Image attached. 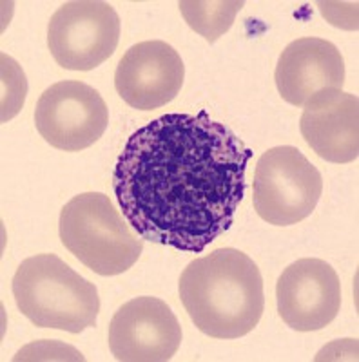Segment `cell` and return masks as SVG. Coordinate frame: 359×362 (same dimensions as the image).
<instances>
[{
    "label": "cell",
    "mask_w": 359,
    "mask_h": 362,
    "mask_svg": "<svg viewBox=\"0 0 359 362\" xmlns=\"http://www.w3.org/2000/svg\"><path fill=\"white\" fill-rule=\"evenodd\" d=\"M254 209L268 225L290 226L314 212L323 192L316 165L292 145L268 148L254 173Z\"/></svg>",
    "instance_id": "cell-5"
},
{
    "label": "cell",
    "mask_w": 359,
    "mask_h": 362,
    "mask_svg": "<svg viewBox=\"0 0 359 362\" xmlns=\"http://www.w3.org/2000/svg\"><path fill=\"white\" fill-rule=\"evenodd\" d=\"M281 321L296 332H318L331 325L341 308V283L323 259L303 257L283 270L276 283Z\"/></svg>",
    "instance_id": "cell-9"
},
{
    "label": "cell",
    "mask_w": 359,
    "mask_h": 362,
    "mask_svg": "<svg viewBox=\"0 0 359 362\" xmlns=\"http://www.w3.org/2000/svg\"><path fill=\"white\" fill-rule=\"evenodd\" d=\"M109 111L95 87L64 80L47 87L35 109V125L51 147L79 153L91 147L108 129Z\"/></svg>",
    "instance_id": "cell-7"
},
{
    "label": "cell",
    "mask_w": 359,
    "mask_h": 362,
    "mask_svg": "<svg viewBox=\"0 0 359 362\" xmlns=\"http://www.w3.org/2000/svg\"><path fill=\"white\" fill-rule=\"evenodd\" d=\"M241 0H182L178 8L187 25L202 35L209 44L227 33L236 15L244 8Z\"/></svg>",
    "instance_id": "cell-13"
},
{
    "label": "cell",
    "mask_w": 359,
    "mask_h": 362,
    "mask_svg": "<svg viewBox=\"0 0 359 362\" xmlns=\"http://www.w3.org/2000/svg\"><path fill=\"white\" fill-rule=\"evenodd\" d=\"M274 80L281 98L290 105L305 107L323 90L343 89L345 60L341 51L325 38H297L281 51Z\"/></svg>",
    "instance_id": "cell-11"
},
{
    "label": "cell",
    "mask_w": 359,
    "mask_h": 362,
    "mask_svg": "<svg viewBox=\"0 0 359 362\" xmlns=\"http://www.w3.org/2000/svg\"><path fill=\"white\" fill-rule=\"evenodd\" d=\"M11 290L22 315L38 328L82 334L96 326L98 290L58 255L38 254L22 261Z\"/></svg>",
    "instance_id": "cell-3"
},
{
    "label": "cell",
    "mask_w": 359,
    "mask_h": 362,
    "mask_svg": "<svg viewBox=\"0 0 359 362\" xmlns=\"http://www.w3.org/2000/svg\"><path fill=\"white\" fill-rule=\"evenodd\" d=\"M178 292L193 325L212 339L244 337L263 315L261 272L238 248H218L190 261Z\"/></svg>",
    "instance_id": "cell-2"
},
{
    "label": "cell",
    "mask_w": 359,
    "mask_h": 362,
    "mask_svg": "<svg viewBox=\"0 0 359 362\" xmlns=\"http://www.w3.org/2000/svg\"><path fill=\"white\" fill-rule=\"evenodd\" d=\"M300 131L314 153L331 163L359 156V100L343 89H326L303 107Z\"/></svg>",
    "instance_id": "cell-12"
},
{
    "label": "cell",
    "mask_w": 359,
    "mask_h": 362,
    "mask_svg": "<svg viewBox=\"0 0 359 362\" xmlns=\"http://www.w3.org/2000/svg\"><path fill=\"white\" fill-rule=\"evenodd\" d=\"M120 18L109 2L73 0L62 4L47 25V47L67 71H91L113 57Z\"/></svg>",
    "instance_id": "cell-6"
},
{
    "label": "cell",
    "mask_w": 359,
    "mask_h": 362,
    "mask_svg": "<svg viewBox=\"0 0 359 362\" xmlns=\"http://www.w3.org/2000/svg\"><path fill=\"white\" fill-rule=\"evenodd\" d=\"M109 196L84 192L60 210L58 234L64 247L103 277L124 274L140 259L144 239L129 228Z\"/></svg>",
    "instance_id": "cell-4"
},
{
    "label": "cell",
    "mask_w": 359,
    "mask_h": 362,
    "mask_svg": "<svg viewBox=\"0 0 359 362\" xmlns=\"http://www.w3.org/2000/svg\"><path fill=\"white\" fill-rule=\"evenodd\" d=\"M251 158L238 134L207 111L173 112L129 136L113 189L142 239L200 254L231 228Z\"/></svg>",
    "instance_id": "cell-1"
},
{
    "label": "cell",
    "mask_w": 359,
    "mask_h": 362,
    "mask_svg": "<svg viewBox=\"0 0 359 362\" xmlns=\"http://www.w3.org/2000/svg\"><path fill=\"white\" fill-rule=\"evenodd\" d=\"M24 71L8 54H2V122H8L24 105L25 98Z\"/></svg>",
    "instance_id": "cell-14"
},
{
    "label": "cell",
    "mask_w": 359,
    "mask_h": 362,
    "mask_svg": "<svg viewBox=\"0 0 359 362\" xmlns=\"http://www.w3.org/2000/svg\"><path fill=\"white\" fill-rule=\"evenodd\" d=\"M186 78V66L173 45L147 40L131 45L120 58L115 87L120 98L138 111L164 107L178 96Z\"/></svg>",
    "instance_id": "cell-10"
},
{
    "label": "cell",
    "mask_w": 359,
    "mask_h": 362,
    "mask_svg": "<svg viewBox=\"0 0 359 362\" xmlns=\"http://www.w3.org/2000/svg\"><path fill=\"white\" fill-rule=\"evenodd\" d=\"M182 344V326L166 300L142 296L115 312L109 350L120 362H166Z\"/></svg>",
    "instance_id": "cell-8"
}]
</instances>
